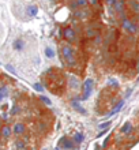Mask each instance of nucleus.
Returning a JSON list of instances; mask_svg holds the SVG:
<instances>
[{
  "label": "nucleus",
  "instance_id": "1",
  "mask_svg": "<svg viewBox=\"0 0 139 150\" xmlns=\"http://www.w3.org/2000/svg\"><path fill=\"white\" fill-rule=\"evenodd\" d=\"M62 50V56H63L64 63L68 67H75L76 66V50L71 44H62L60 46Z\"/></svg>",
  "mask_w": 139,
  "mask_h": 150
},
{
  "label": "nucleus",
  "instance_id": "2",
  "mask_svg": "<svg viewBox=\"0 0 139 150\" xmlns=\"http://www.w3.org/2000/svg\"><path fill=\"white\" fill-rule=\"evenodd\" d=\"M120 27L128 36H139V25L134 21V18H128V17L123 18L120 22Z\"/></svg>",
  "mask_w": 139,
  "mask_h": 150
},
{
  "label": "nucleus",
  "instance_id": "3",
  "mask_svg": "<svg viewBox=\"0 0 139 150\" xmlns=\"http://www.w3.org/2000/svg\"><path fill=\"white\" fill-rule=\"evenodd\" d=\"M62 36H63V38L68 44L76 42V31L74 30L71 26H66V27L62 29Z\"/></svg>",
  "mask_w": 139,
  "mask_h": 150
},
{
  "label": "nucleus",
  "instance_id": "4",
  "mask_svg": "<svg viewBox=\"0 0 139 150\" xmlns=\"http://www.w3.org/2000/svg\"><path fill=\"white\" fill-rule=\"evenodd\" d=\"M93 89H94V79L93 78H87L85 83H83V96L81 100H87L89 97L93 93Z\"/></svg>",
  "mask_w": 139,
  "mask_h": 150
},
{
  "label": "nucleus",
  "instance_id": "5",
  "mask_svg": "<svg viewBox=\"0 0 139 150\" xmlns=\"http://www.w3.org/2000/svg\"><path fill=\"white\" fill-rule=\"evenodd\" d=\"M74 15L76 17L78 21L86 22V21H89L91 18V10H89V8H79V10L74 11Z\"/></svg>",
  "mask_w": 139,
  "mask_h": 150
},
{
  "label": "nucleus",
  "instance_id": "6",
  "mask_svg": "<svg viewBox=\"0 0 139 150\" xmlns=\"http://www.w3.org/2000/svg\"><path fill=\"white\" fill-rule=\"evenodd\" d=\"M126 3H128V0H117V1H116V4H115V7H113L116 15L120 17V15H123V14L126 13V10H127Z\"/></svg>",
  "mask_w": 139,
  "mask_h": 150
},
{
  "label": "nucleus",
  "instance_id": "7",
  "mask_svg": "<svg viewBox=\"0 0 139 150\" xmlns=\"http://www.w3.org/2000/svg\"><path fill=\"white\" fill-rule=\"evenodd\" d=\"M83 33H85V38H87V40H93V38H95L97 36H100L98 29H95L93 26H87Z\"/></svg>",
  "mask_w": 139,
  "mask_h": 150
},
{
  "label": "nucleus",
  "instance_id": "8",
  "mask_svg": "<svg viewBox=\"0 0 139 150\" xmlns=\"http://www.w3.org/2000/svg\"><path fill=\"white\" fill-rule=\"evenodd\" d=\"M37 14H38V7L36 4H30V6L26 7V15L29 18H34Z\"/></svg>",
  "mask_w": 139,
  "mask_h": 150
},
{
  "label": "nucleus",
  "instance_id": "9",
  "mask_svg": "<svg viewBox=\"0 0 139 150\" xmlns=\"http://www.w3.org/2000/svg\"><path fill=\"white\" fill-rule=\"evenodd\" d=\"M128 10L134 15H139V1H128Z\"/></svg>",
  "mask_w": 139,
  "mask_h": 150
},
{
  "label": "nucleus",
  "instance_id": "10",
  "mask_svg": "<svg viewBox=\"0 0 139 150\" xmlns=\"http://www.w3.org/2000/svg\"><path fill=\"white\" fill-rule=\"evenodd\" d=\"M13 48L15 50H22L25 48V41L22 40V38H18V40H15L13 42Z\"/></svg>",
  "mask_w": 139,
  "mask_h": 150
},
{
  "label": "nucleus",
  "instance_id": "11",
  "mask_svg": "<svg viewBox=\"0 0 139 150\" xmlns=\"http://www.w3.org/2000/svg\"><path fill=\"white\" fill-rule=\"evenodd\" d=\"M123 105H124V101L121 100L120 102H119V104H117V105H116V106L113 108V109L111 111V112L108 113V117H111V116H113V115H116L117 112H120V111H121V108H123Z\"/></svg>",
  "mask_w": 139,
  "mask_h": 150
},
{
  "label": "nucleus",
  "instance_id": "12",
  "mask_svg": "<svg viewBox=\"0 0 139 150\" xmlns=\"http://www.w3.org/2000/svg\"><path fill=\"white\" fill-rule=\"evenodd\" d=\"M70 85H71V88L72 89H79V86H81V83H79V81H78V78L76 76H70Z\"/></svg>",
  "mask_w": 139,
  "mask_h": 150
},
{
  "label": "nucleus",
  "instance_id": "13",
  "mask_svg": "<svg viewBox=\"0 0 139 150\" xmlns=\"http://www.w3.org/2000/svg\"><path fill=\"white\" fill-rule=\"evenodd\" d=\"M25 131V125L22 124V123H17V124L14 125V132L19 135V134H22V132Z\"/></svg>",
  "mask_w": 139,
  "mask_h": 150
},
{
  "label": "nucleus",
  "instance_id": "14",
  "mask_svg": "<svg viewBox=\"0 0 139 150\" xmlns=\"http://www.w3.org/2000/svg\"><path fill=\"white\" fill-rule=\"evenodd\" d=\"M72 106H74V108H75L76 111H78V112H81L82 113V115H86V111H85V109H83V106L81 105V104H79V102H78V101H72Z\"/></svg>",
  "mask_w": 139,
  "mask_h": 150
},
{
  "label": "nucleus",
  "instance_id": "15",
  "mask_svg": "<svg viewBox=\"0 0 139 150\" xmlns=\"http://www.w3.org/2000/svg\"><path fill=\"white\" fill-rule=\"evenodd\" d=\"M131 130H132V124H131V121H127V123H124V125L121 127V132H123V134H128Z\"/></svg>",
  "mask_w": 139,
  "mask_h": 150
},
{
  "label": "nucleus",
  "instance_id": "16",
  "mask_svg": "<svg viewBox=\"0 0 139 150\" xmlns=\"http://www.w3.org/2000/svg\"><path fill=\"white\" fill-rule=\"evenodd\" d=\"M7 96H8V88L1 86V89H0V100H6Z\"/></svg>",
  "mask_w": 139,
  "mask_h": 150
},
{
  "label": "nucleus",
  "instance_id": "17",
  "mask_svg": "<svg viewBox=\"0 0 139 150\" xmlns=\"http://www.w3.org/2000/svg\"><path fill=\"white\" fill-rule=\"evenodd\" d=\"M75 1L79 8H87V7L90 6V1H89V0H75Z\"/></svg>",
  "mask_w": 139,
  "mask_h": 150
},
{
  "label": "nucleus",
  "instance_id": "18",
  "mask_svg": "<svg viewBox=\"0 0 139 150\" xmlns=\"http://www.w3.org/2000/svg\"><path fill=\"white\" fill-rule=\"evenodd\" d=\"M44 52H45V56L48 57V59H53L55 57V50L52 49L51 46H46Z\"/></svg>",
  "mask_w": 139,
  "mask_h": 150
},
{
  "label": "nucleus",
  "instance_id": "19",
  "mask_svg": "<svg viewBox=\"0 0 139 150\" xmlns=\"http://www.w3.org/2000/svg\"><path fill=\"white\" fill-rule=\"evenodd\" d=\"M63 147L67 150H71V149H74V143L71 141H68V139H63Z\"/></svg>",
  "mask_w": 139,
  "mask_h": 150
},
{
  "label": "nucleus",
  "instance_id": "20",
  "mask_svg": "<svg viewBox=\"0 0 139 150\" xmlns=\"http://www.w3.org/2000/svg\"><path fill=\"white\" fill-rule=\"evenodd\" d=\"M74 139H75V142L81 143V142H83L85 137H83V134H82V132H76V134H75V137H74Z\"/></svg>",
  "mask_w": 139,
  "mask_h": 150
},
{
  "label": "nucleus",
  "instance_id": "21",
  "mask_svg": "<svg viewBox=\"0 0 139 150\" xmlns=\"http://www.w3.org/2000/svg\"><path fill=\"white\" fill-rule=\"evenodd\" d=\"M108 85H112V88H119V82L116 81V79H113V78H109Z\"/></svg>",
  "mask_w": 139,
  "mask_h": 150
},
{
  "label": "nucleus",
  "instance_id": "22",
  "mask_svg": "<svg viewBox=\"0 0 139 150\" xmlns=\"http://www.w3.org/2000/svg\"><path fill=\"white\" fill-rule=\"evenodd\" d=\"M33 88H34V90H37V92H44V88H42L41 83H34Z\"/></svg>",
  "mask_w": 139,
  "mask_h": 150
},
{
  "label": "nucleus",
  "instance_id": "23",
  "mask_svg": "<svg viewBox=\"0 0 139 150\" xmlns=\"http://www.w3.org/2000/svg\"><path fill=\"white\" fill-rule=\"evenodd\" d=\"M41 98V101L44 102V104H46V105H52V101L48 98V97H45V96H42V97H40Z\"/></svg>",
  "mask_w": 139,
  "mask_h": 150
},
{
  "label": "nucleus",
  "instance_id": "24",
  "mask_svg": "<svg viewBox=\"0 0 139 150\" xmlns=\"http://www.w3.org/2000/svg\"><path fill=\"white\" fill-rule=\"evenodd\" d=\"M116 1H117V0H105V3H107V6L109 7V8H112V7H115V4H116Z\"/></svg>",
  "mask_w": 139,
  "mask_h": 150
},
{
  "label": "nucleus",
  "instance_id": "25",
  "mask_svg": "<svg viewBox=\"0 0 139 150\" xmlns=\"http://www.w3.org/2000/svg\"><path fill=\"white\" fill-rule=\"evenodd\" d=\"M89 1H90V6L93 7V8L100 6V0H89Z\"/></svg>",
  "mask_w": 139,
  "mask_h": 150
},
{
  "label": "nucleus",
  "instance_id": "26",
  "mask_svg": "<svg viewBox=\"0 0 139 150\" xmlns=\"http://www.w3.org/2000/svg\"><path fill=\"white\" fill-rule=\"evenodd\" d=\"M6 68L8 70V71H10V72H11V74H13V75H17V72H15V68H14L13 66H10V64H7V66H6Z\"/></svg>",
  "mask_w": 139,
  "mask_h": 150
},
{
  "label": "nucleus",
  "instance_id": "27",
  "mask_svg": "<svg viewBox=\"0 0 139 150\" xmlns=\"http://www.w3.org/2000/svg\"><path fill=\"white\" fill-rule=\"evenodd\" d=\"M8 135H10V128H8V127H4V128H3V137L7 138Z\"/></svg>",
  "mask_w": 139,
  "mask_h": 150
},
{
  "label": "nucleus",
  "instance_id": "28",
  "mask_svg": "<svg viewBox=\"0 0 139 150\" xmlns=\"http://www.w3.org/2000/svg\"><path fill=\"white\" fill-rule=\"evenodd\" d=\"M111 125V121H107V123H102V124H100V128L101 130H104V128H108Z\"/></svg>",
  "mask_w": 139,
  "mask_h": 150
},
{
  "label": "nucleus",
  "instance_id": "29",
  "mask_svg": "<svg viewBox=\"0 0 139 150\" xmlns=\"http://www.w3.org/2000/svg\"><path fill=\"white\" fill-rule=\"evenodd\" d=\"M132 18H134V21H135V22H136V23L139 25V15H134Z\"/></svg>",
  "mask_w": 139,
  "mask_h": 150
},
{
  "label": "nucleus",
  "instance_id": "30",
  "mask_svg": "<svg viewBox=\"0 0 139 150\" xmlns=\"http://www.w3.org/2000/svg\"><path fill=\"white\" fill-rule=\"evenodd\" d=\"M18 147H19V149H21V147H22V149H25V143H21V142H19V143H18Z\"/></svg>",
  "mask_w": 139,
  "mask_h": 150
},
{
  "label": "nucleus",
  "instance_id": "31",
  "mask_svg": "<svg viewBox=\"0 0 139 150\" xmlns=\"http://www.w3.org/2000/svg\"><path fill=\"white\" fill-rule=\"evenodd\" d=\"M128 1H139V0H128Z\"/></svg>",
  "mask_w": 139,
  "mask_h": 150
},
{
  "label": "nucleus",
  "instance_id": "32",
  "mask_svg": "<svg viewBox=\"0 0 139 150\" xmlns=\"http://www.w3.org/2000/svg\"><path fill=\"white\" fill-rule=\"evenodd\" d=\"M138 81H139V78H138Z\"/></svg>",
  "mask_w": 139,
  "mask_h": 150
}]
</instances>
